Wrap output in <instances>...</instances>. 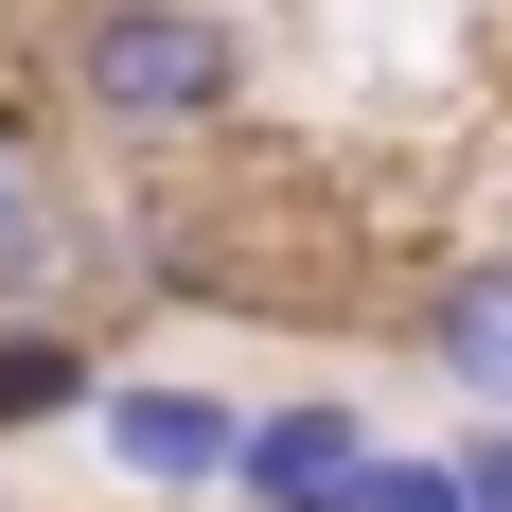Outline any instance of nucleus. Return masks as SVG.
Returning <instances> with one entry per match:
<instances>
[{
  "instance_id": "3",
  "label": "nucleus",
  "mask_w": 512,
  "mask_h": 512,
  "mask_svg": "<svg viewBox=\"0 0 512 512\" xmlns=\"http://www.w3.org/2000/svg\"><path fill=\"white\" fill-rule=\"evenodd\" d=\"M407 371H424L460 424H512V248L424 265V301H407Z\"/></svg>"
},
{
  "instance_id": "6",
  "label": "nucleus",
  "mask_w": 512,
  "mask_h": 512,
  "mask_svg": "<svg viewBox=\"0 0 512 512\" xmlns=\"http://www.w3.org/2000/svg\"><path fill=\"white\" fill-rule=\"evenodd\" d=\"M106 407V336L71 301H0V442H36V424H89Z\"/></svg>"
},
{
  "instance_id": "1",
  "label": "nucleus",
  "mask_w": 512,
  "mask_h": 512,
  "mask_svg": "<svg viewBox=\"0 0 512 512\" xmlns=\"http://www.w3.org/2000/svg\"><path fill=\"white\" fill-rule=\"evenodd\" d=\"M53 106L89 124V142H230L248 124V18L230 0H71L53 18Z\"/></svg>"
},
{
  "instance_id": "2",
  "label": "nucleus",
  "mask_w": 512,
  "mask_h": 512,
  "mask_svg": "<svg viewBox=\"0 0 512 512\" xmlns=\"http://www.w3.org/2000/svg\"><path fill=\"white\" fill-rule=\"evenodd\" d=\"M89 442L124 460V495H159V512H195V495H230V477H248V407H230V389H195V371H106Z\"/></svg>"
},
{
  "instance_id": "5",
  "label": "nucleus",
  "mask_w": 512,
  "mask_h": 512,
  "mask_svg": "<svg viewBox=\"0 0 512 512\" xmlns=\"http://www.w3.org/2000/svg\"><path fill=\"white\" fill-rule=\"evenodd\" d=\"M89 283V195L53 177L36 106H0V301H71Z\"/></svg>"
},
{
  "instance_id": "7",
  "label": "nucleus",
  "mask_w": 512,
  "mask_h": 512,
  "mask_svg": "<svg viewBox=\"0 0 512 512\" xmlns=\"http://www.w3.org/2000/svg\"><path fill=\"white\" fill-rule=\"evenodd\" d=\"M336 512H460V442H371V477Z\"/></svg>"
},
{
  "instance_id": "4",
  "label": "nucleus",
  "mask_w": 512,
  "mask_h": 512,
  "mask_svg": "<svg viewBox=\"0 0 512 512\" xmlns=\"http://www.w3.org/2000/svg\"><path fill=\"white\" fill-rule=\"evenodd\" d=\"M371 442L389 424L354 407V389H283V407H248V477H230V512H336L371 477Z\"/></svg>"
},
{
  "instance_id": "8",
  "label": "nucleus",
  "mask_w": 512,
  "mask_h": 512,
  "mask_svg": "<svg viewBox=\"0 0 512 512\" xmlns=\"http://www.w3.org/2000/svg\"><path fill=\"white\" fill-rule=\"evenodd\" d=\"M460 512H512V424H460Z\"/></svg>"
}]
</instances>
